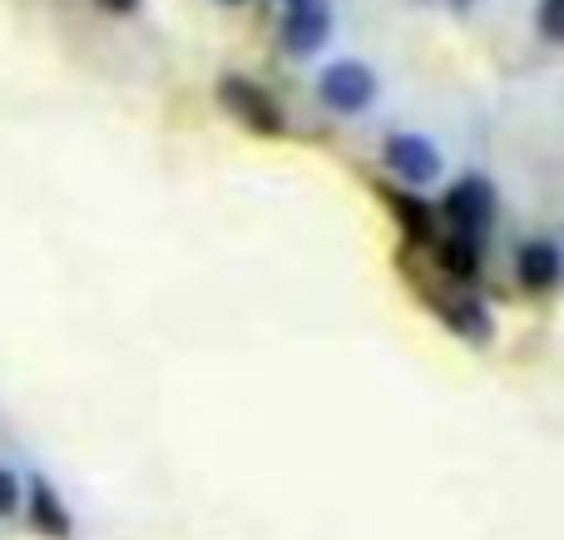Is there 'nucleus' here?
I'll return each mask as SVG.
<instances>
[{"instance_id": "f257e3e1", "label": "nucleus", "mask_w": 564, "mask_h": 540, "mask_svg": "<svg viewBox=\"0 0 564 540\" xmlns=\"http://www.w3.org/2000/svg\"><path fill=\"white\" fill-rule=\"evenodd\" d=\"M317 95L337 115H357V109H367L377 99V75L361 60H337V65H327L317 75Z\"/></svg>"}, {"instance_id": "f03ea898", "label": "nucleus", "mask_w": 564, "mask_h": 540, "mask_svg": "<svg viewBox=\"0 0 564 540\" xmlns=\"http://www.w3.org/2000/svg\"><path fill=\"white\" fill-rule=\"evenodd\" d=\"M446 218L456 224V234L480 238L490 224H496V188L486 179H460L446 194Z\"/></svg>"}, {"instance_id": "7ed1b4c3", "label": "nucleus", "mask_w": 564, "mask_h": 540, "mask_svg": "<svg viewBox=\"0 0 564 540\" xmlns=\"http://www.w3.org/2000/svg\"><path fill=\"white\" fill-rule=\"evenodd\" d=\"M224 105L234 109L248 129H258V134H282V109L268 99L263 85H253V79L228 75L224 79Z\"/></svg>"}, {"instance_id": "20e7f679", "label": "nucleus", "mask_w": 564, "mask_h": 540, "mask_svg": "<svg viewBox=\"0 0 564 540\" xmlns=\"http://www.w3.org/2000/svg\"><path fill=\"white\" fill-rule=\"evenodd\" d=\"M327 30H332V10L322 0H292L288 15H282V50L312 55L327 40Z\"/></svg>"}, {"instance_id": "39448f33", "label": "nucleus", "mask_w": 564, "mask_h": 540, "mask_svg": "<svg viewBox=\"0 0 564 540\" xmlns=\"http://www.w3.org/2000/svg\"><path fill=\"white\" fill-rule=\"evenodd\" d=\"M381 154H387V169H397V174L411 179V184H426V179H436V169H441V154L421 134H391Z\"/></svg>"}, {"instance_id": "423d86ee", "label": "nucleus", "mask_w": 564, "mask_h": 540, "mask_svg": "<svg viewBox=\"0 0 564 540\" xmlns=\"http://www.w3.org/2000/svg\"><path fill=\"white\" fill-rule=\"evenodd\" d=\"M516 273L530 293H550V288L560 283V248L550 244V238H530V244H520Z\"/></svg>"}, {"instance_id": "0eeeda50", "label": "nucleus", "mask_w": 564, "mask_h": 540, "mask_svg": "<svg viewBox=\"0 0 564 540\" xmlns=\"http://www.w3.org/2000/svg\"><path fill=\"white\" fill-rule=\"evenodd\" d=\"M436 258H441V268H446L451 278H460V283H470V278L480 273V244H476V238H466V234L441 238Z\"/></svg>"}, {"instance_id": "6e6552de", "label": "nucleus", "mask_w": 564, "mask_h": 540, "mask_svg": "<svg viewBox=\"0 0 564 540\" xmlns=\"http://www.w3.org/2000/svg\"><path fill=\"white\" fill-rule=\"evenodd\" d=\"M381 198L391 204V214H397V224L406 228L416 244H431V208L421 204L416 194H397V188H381Z\"/></svg>"}, {"instance_id": "1a4fd4ad", "label": "nucleus", "mask_w": 564, "mask_h": 540, "mask_svg": "<svg viewBox=\"0 0 564 540\" xmlns=\"http://www.w3.org/2000/svg\"><path fill=\"white\" fill-rule=\"evenodd\" d=\"M30 516H35V531H45V536H55V540H65V536H69V516H65V506H59V496L50 492L45 482H35V496H30Z\"/></svg>"}, {"instance_id": "9d476101", "label": "nucleus", "mask_w": 564, "mask_h": 540, "mask_svg": "<svg viewBox=\"0 0 564 540\" xmlns=\"http://www.w3.org/2000/svg\"><path fill=\"white\" fill-rule=\"evenodd\" d=\"M446 317H451V323H460V333H466V337H486V313H480V307H470V303H451L446 307Z\"/></svg>"}, {"instance_id": "9b49d317", "label": "nucleus", "mask_w": 564, "mask_h": 540, "mask_svg": "<svg viewBox=\"0 0 564 540\" xmlns=\"http://www.w3.org/2000/svg\"><path fill=\"white\" fill-rule=\"evenodd\" d=\"M15 506H20V482L10 472H0V521L15 516Z\"/></svg>"}, {"instance_id": "f8f14e48", "label": "nucleus", "mask_w": 564, "mask_h": 540, "mask_svg": "<svg viewBox=\"0 0 564 540\" xmlns=\"http://www.w3.org/2000/svg\"><path fill=\"white\" fill-rule=\"evenodd\" d=\"M540 35L560 40V0H540Z\"/></svg>"}, {"instance_id": "ddd939ff", "label": "nucleus", "mask_w": 564, "mask_h": 540, "mask_svg": "<svg viewBox=\"0 0 564 540\" xmlns=\"http://www.w3.org/2000/svg\"><path fill=\"white\" fill-rule=\"evenodd\" d=\"M95 6L105 10V15H134L139 0H95Z\"/></svg>"}, {"instance_id": "4468645a", "label": "nucleus", "mask_w": 564, "mask_h": 540, "mask_svg": "<svg viewBox=\"0 0 564 540\" xmlns=\"http://www.w3.org/2000/svg\"><path fill=\"white\" fill-rule=\"evenodd\" d=\"M436 6H451V10H470L476 0H436Z\"/></svg>"}, {"instance_id": "2eb2a0df", "label": "nucleus", "mask_w": 564, "mask_h": 540, "mask_svg": "<svg viewBox=\"0 0 564 540\" xmlns=\"http://www.w3.org/2000/svg\"><path fill=\"white\" fill-rule=\"evenodd\" d=\"M224 6H243V0H224Z\"/></svg>"}, {"instance_id": "dca6fc26", "label": "nucleus", "mask_w": 564, "mask_h": 540, "mask_svg": "<svg viewBox=\"0 0 564 540\" xmlns=\"http://www.w3.org/2000/svg\"><path fill=\"white\" fill-rule=\"evenodd\" d=\"M288 6H292V0H288Z\"/></svg>"}]
</instances>
